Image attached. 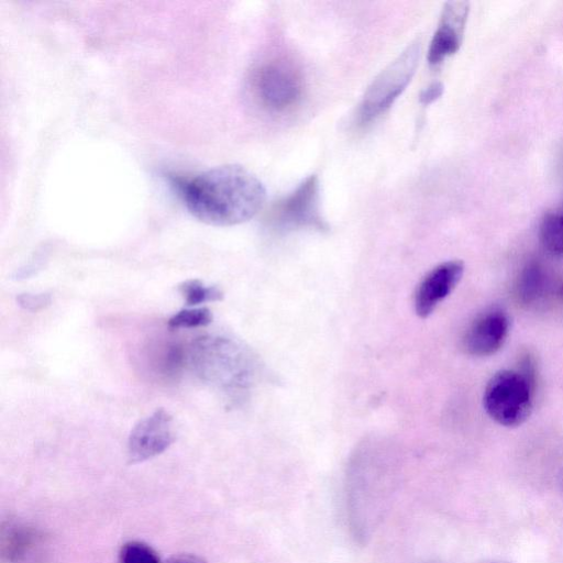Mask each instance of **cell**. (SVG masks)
<instances>
[{
  "mask_svg": "<svg viewBox=\"0 0 563 563\" xmlns=\"http://www.w3.org/2000/svg\"><path fill=\"white\" fill-rule=\"evenodd\" d=\"M175 440L173 417L163 408L141 419L131 430L128 440L130 463H140L152 459Z\"/></svg>",
  "mask_w": 563,
  "mask_h": 563,
  "instance_id": "7",
  "label": "cell"
},
{
  "mask_svg": "<svg viewBox=\"0 0 563 563\" xmlns=\"http://www.w3.org/2000/svg\"><path fill=\"white\" fill-rule=\"evenodd\" d=\"M251 89L263 109L272 113H284L301 100L303 77L292 63L272 58L253 71Z\"/></svg>",
  "mask_w": 563,
  "mask_h": 563,
  "instance_id": "5",
  "label": "cell"
},
{
  "mask_svg": "<svg viewBox=\"0 0 563 563\" xmlns=\"http://www.w3.org/2000/svg\"><path fill=\"white\" fill-rule=\"evenodd\" d=\"M443 86L439 82L432 84L428 88H426L421 96L420 100L423 103H430L434 101L437 98H439L442 95Z\"/></svg>",
  "mask_w": 563,
  "mask_h": 563,
  "instance_id": "17",
  "label": "cell"
},
{
  "mask_svg": "<svg viewBox=\"0 0 563 563\" xmlns=\"http://www.w3.org/2000/svg\"><path fill=\"white\" fill-rule=\"evenodd\" d=\"M166 563H207V562L197 555L179 554V555L172 558Z\"/></svg>",
  "mask_w": 563,
  "mask_h": 563,
  "instance_id": "18",
  "label": "cell"
},
{
  "mask_svg": "<svg viewBox=\"0 0 563 563\" xmlns=\"http://www.w3.org/2000/svg\"><path fill=\"white\" fill-rule=\"evenodd\" d=\"M52 297L48 292H23L16 296L18 305L29 311H38L51 305Z\"/></svg>",
  "mask_w": 563,
  "mask_h": 563,
  "instance_id": "16",
  "label": "cell"
},
{
  "mask_svg": "<svg viewBox=\"0 0 563 563\" xmlns=\"http://www.w3.org/2000/svg\"><path fill=\"white\" fill-rule=\"evenodd\" d=\"M468 11L470 7L465 1L445 3L428 51V62L431 66L440 65L459 51Z\"/></svg>",
  "mask_w": 563,
  "mask_h": 563,
  "instance_id": "9",
  "label": "cell"
},
{
  "mask_svg": "<svg viewBox=\"0 0 563 563\" xmlns=\"http://www.w3.org/2000/svg\"><path fill=\"white\" fill-rule=\"evenodd\" d=\"M510 320L506 311L492 308L475 318L463 336L464 351L476 357L497 353L507 340Z\"/></svg>",
  "mask_w": 563,
  "mask_h": 563,
  "instance_id": "8",
  "label": "cell"
},
{
  "mask_svg": "<svg viewBox=\"0 0 563 563\" xmlns=\"http://www.w3.org/2000/svg\"><path fill=\"white\" fill-rule=\"evenodd\" d=\"M320 183L310 175L298 187L276 201L268 214L269 224L280 231L300 228L323 229L325 222L321 214Z\"/></svg>",
  "mask_w": 563,
  "mask_h": 563,
  "instance_id": "6",
  "label": "cell"
},
{
  "mask_svg": "<svg viewBox=\"0 0 563 563\" xmlns=\"http://www.w3.org/2000/svg\"><path fill=\"white\" fill-rule=\"evenodd\" d=\"M178 290L188 306L218 301L223 292L216 286H207L199 279H188L178 285Z\"/></svg>",
  "mask_w": 563,
  "mask_h": 563,
  "instance_id": "12",
  "label": "cell"
},
{
  "mask_svg": "<svg viewBox=\"0 0 563 563\" xmlns=\"http://www.w3.org/2000/svg\"><path fill=\"white\" fill-rule=\"evenodd\" d=\"M464 273L462 261L441 263L419 284L415 295V310L420 318L430 316L438 305L456 287Z\"/></svg>",
  "mask_w": 563,
  "mask_h": 563,
  "instance_id": "10",
  "label": "cell"
},
{
  "mask_svg": "<svg viewBox=\"0 0 563 563\" xmlns=\"http://www.w3.org/2000/svg\"><path fill=\"white\" fill-rule=\"evenodd\" d=\"M420 52V42L411 43L373 80L357 109L356 125L366 126L393 104L411 80Z\"/></svg>",
  "mask_w": 563,
  "mask_h": 563,
  "instance_id": "4",
  "label": "cell"
},
{
  "mask_svg": "<svg viewBox=\"0 0 563 563\" xmlns=\"http://www.w3.org/2000/svg\"><path fill=\"white\" fill-rule=\"evenodd\" d=\"M531 376L514 369H500L487 382L483 405L498 424L514 428L530 416L533 404Z\"/></svg>",
  "mask_w": 563,
  "mask_h": 563,
  "instance_id": "3",
  "label": "cell"
},
{
  "mask_svg": "<svg viewBox=\"0 0 563 563\" xmlns=\"http://www.w3.org/2000/svg\"><path fill=\"white\" fill-rule=\"evenodd\" d=\"M212 321V313L208 308L183 309L174 313L167 321L168 327L197 328L208 325Z\"/></svg>",
  "mask_w": 563,
  "mask_h": 563,
  "instance_id": "13",
  "label": "cell"
},
{
  "mask_svg": "<svg viewBox=\"0 0 563 563\" xmlns=\"http://www.w3.org/2000/svg\"><path fill=\"white\" fill-rule=\"evenodd\" d=\"M188 211L211 225H234L252 219L264 206L261 180L239 165H222L174 180Z\"/></svg>",
  "mask_w": 563,
  "mask_h": 563,
  "instance_id": "1",
  "label": "cell"
},
{
  "mask_svg": "<svg viewBox=\"0 0 563 563\" xmlns=\"http://www.w3.org/2000/svg\"><path fill=\"white\" fill-rule=\"evenodd\" d=\"M539 233L547 251L555 255L563 254V207L544 214Z\"/></svg>",
  "mask_w": 563,
  "mask_h": 563,
  "instance_id": "11",
  "label": "cell"
},
{
  "mask_svg": "<svg viewBox=\"0 0 563 563\" xmlns=\"http://www.w3.org/2000/svg\"><path fill=\"white\" fill-rule=\"evenodd\" d=\"M232 340L219 335L197 338L189 347V362L196 375L213 386L230 389L244 386L247 361Z\"/></svg>",
  "mask_w": 563,
  "mask_h": 563,
  "instance_id": "2",
  "label": "cell"
},
{
  "mask_svg": "<svg viewBox=\"0 0 563 563\" xmlns=\"http://www.w3.org/2000/svg\"><path fill=\"white\" fill-rule=\"evenodd\" d=\"M120 563H159L156 552L140 541L125 543L120 551Z\"/></svg>",
  "mask_w": 563,
  "mask_h": 563,
  "instance_id": "14",
  "label": "cell"
},
{
  "mask_svg": "<svg viewBox=\"0 0 563 563\" xmlns=\"http://www.w3.org/2000/svg\"><path fill=\"white\" fill-rule=\"evenodd\" d=\"M543 283L541 269L537 265H529L521 275L518 286L519 295L525 301L537 297Z\"/></svg>",
  "mask_w": 563,
  "mask_h": 563,
  "instance_id": "15",
  "label": "cell"
}]
</instances>
